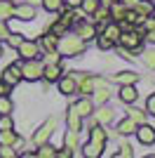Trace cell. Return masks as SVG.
<instances>
[{
	"label": "cell",
	"instance_id": "1",
	"mask_svg": "<svg viewBox=\"0 0 155 158\" xmlns=\"http://www.w3.org/2000/svg\"><path fill=\"white\" fill-rule=\"evenodd\" d=\"M59 52L66 54V57H78V54L85 52V47H87V40H82L80 35H71V33H64V38L57 43Z\"/></svg>",
	"mask_w": 155,
	"mask_h": 158
},
{
	"label": "cell",
	"instance_id": "2",
	"mask_svg": "<svg viewBox=\"0 0 155 158\" xmlns=\"http://www.w3.org/2000/svg\"><path fill=\"white\" fill-rule=\"evenodd\" d=\"M19 69H21V78L24 80L35 83V80L42 78V64L38 61V57H35V59H24V64H21Z\"/></svg>",
	"mask_w": 155,
	"mask_h": 158
},
{
	"label": "cell",
	"instance_id": "3",
	"mask_svg": "<svg viewBox=\"0 0 155 158\" xmlns=\"http://www.w3.org/2000/svg\"><path fill=\"white\" fill-rule=\"evenodd\" d=\"M54 127H57V120H54V118L45 120V123L38 127V132L33 135V144L40 146V144H45V142H50V137H52V132H54Z\"/></svg>",
	"mask_w": 155,
	"mask_h": 158
},
{
	"label": "cell",
	"instance_id": "4",
	"mask_svg": "<svg viewBox=\"0 0 155 158\" xmlns=\"http://www.w3.org/2000/svg\"><path fill=\"white\" fill-rule=\"evenodd\" d=\"M120 43H122V47H127V50H139L141 47V43H143V38H141V33L139 31H132V28H127V31H122L120 33Z\"/></svg>",
	"mask_w": 155,
	"mask_h": 158
},
{
	"label": "cell",
	"instance_id": "5",
	"mask_svg": "<svg viewBox=\"0 0 155 158\" xmlns=\"http://www.w3.org/2000/svg\"><path fill=\"white\" fill-rule=\"evenodd\" d=\"M17 52L21 54V59H35L40 54V47H38V43H33V40H21L19 45H17Z\"/></svg>",
	"mask_w": 155,
	"mask_h": 158
},
{
	"label": "cell",
	"instance_id": "6",
	"mask_svg": "<svg viewBox=\"0 0 155 158\" xmlns=\"http://www.w3.org/2000/svg\"><path fill=\"white\" fill-rule=\"evenodd\" d=\"M134 132H136V137H139V142H141L143 146H153L155 144V127L141 123V125H136Z\"/></svg>",
	"mask_w": 155,
	"mask_h": 158
},
{
	"label": "cell",
	"instance_id": "7",
	"mask_svg": "<svg viewBox=\"0 0 155 158\" xmlns=\"http://www.w3.org/2000/svg\"><path fill=\"white\" fill-rule=\"evenodd\" d=\"M14 19L19 21H33L35 19V7L31 5V2H21V5H14Z\"/></svg>",
	"mask_w": 155,
	"mask_h": 158
},
{
	"label": "cell",
	"instance_id": "8",
	"mask_svg": "<svg viewBox=\"0 0 155 158\" xmlns=\"http://www.w3.org/2000/svg\"><path fill=\"white\" fill-rule=\"evenodd\" d=\"M57 83H59V92L66 94V97H68V94H75V92H78V83H75V78H73L71 73H68V76H61Z\"/></svg>",
	"mask_w": 155,
	"mask_h": 158
},
{
	"label": "cell",
	"instance_id": "9",
	"mask_svg": "<svg viewBox=\"0 0 155 158\" xmlns=\"http://www.w3.org/2000/svg\"><path fill=\"white\" fill-rule=\"evenodd\" d=\"M2 80H5L7 85H12V87H14V85L21 80V69H19L17 64H10L5 71H2Z\"/></svg>",
	"mask_w": 155,
	"mask_h": 158
},
{
	"label": "cell",
	"instance_id": "10",
	"mask_svg": "<svg viewBox=\"0 0 155 158\" xmlns=\"http://www.w3.org/2000/svg\"><path fill=\"white\" fill-rule=\"evenodd\" d=\"M42 78L47 83H57L61 78V66L59 64H42Z\"/></svg>",
	"mask_w": 155,
	"mask_h": 158
},
{
	"label": "cell",
	"instance_id": "11",
	"mask_svg": "<svg viewBox=\"0 0 155 158\" xmlns=\"http://www.w3.org/2000/svg\"><path fill=\"white\" fill-rule=\"evenodd\" d=\"M66 123H68V127H71V130H78V132L82 130V116H80L73 106L66 111Z\"/></svg>",
	"mask_w": 155,
	"mask_h": 158
},
{
	"label": "cell",
	"instance_id": "12",
	"mask_svg": "<svg viewBox=\"0 0 155 158\" xmlns=\"http://www.w3.org/2000/svg\"><path fill=\"white\" fill-rule=\"evenodd\" d=\"M89 142H94V144H99V146H106V142H108V132L103 130L101 125L92 127V130H89Z\"/></svg>",
	"mask_w": 155,
	"mask_h": 158
},
{
	"label": "cell",
	"instance_id": "13",
	"mask_svg": "<svg viewBox=\"0 0 155 158\" xmlns=\"http://www.w3.org/2000/svg\"><path fill=\"white\" fill-rule=\"evenodd\" d=\"M73 109H75V111L85 118V116H89V113H92V109H94V102H92V99L85 94L80 102H75V104H73Z\"/></svg>",
	"mask_w": 155,
	"mask_h": 158
},
{
	"label": "cell",
	"instance_id": "14",
	"mask_svg": "<svg viewBox=\"0 0 155 158\" xmlns=\"http://www.w3.org/2000/svg\"><path fill=\"white\" fill-rule=\"evenodd\" d=\"M97 26H94V24H87V21H82V24H80V26H78V35H80V38L82 40H92V38H97Z\"/></svg>",
	"mask_w": 155,
	"mask_h": 158
},
{
	"label": "cell",
	"instance_id": "15",
	"mask_svg": "<svg viewBox=\"0 0 155 158\" xmlns=\"http://www.w3.org/2000/svg\"><path fill=\"white\" fill-rule=\"evenodd\" d=\"M136 97H139V92L134 90V85H122L120 87V99H122L125 104H134Z\"/></svg>",
	"mask_w": 155,
	"mask_h": 158
},
{
	"label": "cell",
	"instance_id": "16",
	"mask_svg": "<svg viewBox=\"0 0 155 158\" xmlns=\"http://www.w3.org/2000/svg\"><path fill=\"white\" fill-rule=\"evenodd\" d=\"M136 80H139V73L134 71H122L115 76V83H120V85H134Z\"/></svg>",
	"mask_w": 155,
	"mask_h": 158
},
{
	"label": "cell",
	"instance_id": "17",
	"mask_svg": "<svg viewBox=\"0 0 155 158\" xmlns=\"http://www.w3.org/2000/svg\"><path fill=\"white\" fill-rule=\"evenodd\" d=\"M12 14H14V2L12 0H0V21L12 19Z\"/></svg>",
	"mask_w": 155,
	"mask_h": 158
},
{
	"label": "cell",
	"instance_id": "18",
	"mask_svg": "<svg viewBox=\"0 0 155 158\" xmlns=\"http://www.w3.org/2000/svg\"><path fill=\"white\" fill-rule=\"evenodd\" d=\"M14 142H17V132L12 130H0V146H14Z\"/></svg>",
	"mask_w": 155,
	"mask_h": 158
},
{
	"label": "cell",
	"instance_id": "19",
	"mask_svg": "<svg viewBox=\"0 0 155 158\" xmlns=\"http://www.w3.org/2000/svg\"><path fill=\"white\" fill-rule=\"evenodd\" d=\"M33 156H38V158H54V156H57V149L45 142V144H40L38 151H33Z\"/></svg>",
	"mask_w": 155,
	"mask_h": 158
},
{
	"label": "cell",
	"instance_id": "20",
	"mask_svg": "<svg viewBox=\"0 0 155 158\" xmlns=\"http://www.w3.org/2000/svg\"><path fill=\"white\" fill-rule=\"evenodd\" d=\"M120 33H122V31H120V24H106V26H103V35H108L113 43H117Z\"/></svg>",
	"mask_w": 155,
	"mask_h": 158
},
{
	"label": "cell",
	"instance_id": "21",
	"mask_svg": "<svg viewBox=\"0 0 155 158\" xmlns=\"http://www.w3.org/2000/svg\"><path fill=\"white\" fill-rule=\"evenodd\" d=\"M136 130V123L132 118H125V120H120V125H117V132H120V135H132V132Z\"/></svg>",
	"mask_w": 155,
	"mask_h": 158
},
{
	"label": "cell",
	"instance_id": "22",
	"mask_svg": "<svg viewBox=\"0 0 155 158\" xmlns=\"http://www.w3.org/2000/svg\"><path fill=\"white\" fill-rule=\"evenodd\" d=\"M57 43H59V35H54V33H47V35L40 38V45L45 50H57Z\"/></svg>",
	"mask_w": 155,
	"mask_h": 158
},
{
	"label": "cell",
	"instance_id": "23",
	"mask_svg": "<svg viewBox=\"0 0 155 158\" xmlns=\"http://www.w3.org/2000/svg\"><path fill=\"white\" fill-rule=\"evenodd\" d=\"M97 120H99V125H108L110 120H113V111H110V109H106V106H103V109H99V111H97Z\"/></svg>",
	"mask_w": 155,
	"mask_h": 158
},
{
	"label": "cell",
	"instance_id": "24",
	"mask_svg": "<svg viewBox=\"0 0 155 158\" xmlns=\"http://www.w3.org/2000/svg\"><path fill=\"white\" fill-rule=\"evenodd\" d=\"M101 149H103V146H99V144H94V142H89V144L82 149V153H85L87 158H99V156H101Z\"/></svg>",
	"mask_w": 155,
	"mask_h": 158
},
{
	"label": "cell",
	"instance_id": "25",
	"mask_svg": "<svg viewBox=\"0 0 155 158\" xmlns=\"http://www.w3.org/2000/svg\"><path fill=\"white\" fill-rule=\"evenodd\" d=\"M127 116H129L132 120H134L136 125L146 123V111H143V109H129V111H127Z\"/></svg>",
	"mask_w": 155,
	"mask_h": 158
},
{
	"label": "cell",
	"instance_id": "26",
	"mask_svg": "<svg viewBox=\"0 0 155 158\" xmlns=\"http://www.w3.org/2000/svg\"><path fill=\"white\" fill-rule=\"evenodd\" d=\"M108 97H110L108 87H94V102H97V104H106Z\"/></svg>",
	"mask_w": 155,
	"mask_h": 158
},
{
	"label": "cell",
	"instance_id": "27",
	"mask_svg": "<svg viewBox=\"0 0 155 158\" xmlns=\"http://www.w3.org/2000/svg\"><path fill=\"white\" fill-rule=\"evenodd\" d=\"M64 144L68 146V149H75L78 146V130H71V127H68V132L64 135Z\"/></svg>",
	"mask_w": 155,
	"mask_h": 158
},
{
	"label": "cell",
	"instance_id": "28",
	"mask_svg": "<svg viewBox=\"0 0 155 158\" xmlns=\"http://www.w3.org/2000/svg\"><path fill=\"white\" fill-rule=\"evenodd\" d=\"M101 5L99 0H80V10H82L85 14H94V10Z\"/></svg>",
	"mask_w": 155,
	"mask_h": 158
},
{
	"label": "cell",
	"instance_id": "29",
	"mask_svg": "<svg viewBox=\"0 0 155 158\" xmlns=\"http://www.w3.org/2000/svg\"><path fill=\"white\" fill-rule=\"evenodd\" d=\"M12 99L7 97V94H0V113H12Z\"/></svg>",
	"mask_w": 155,
	"mask_h": 158
},
{
	"label": "cell",
	"instance_id": "30",
	"mask_svg": "<svg viewBox=\"0 0 155 158\" xmlns=\"http://www.w3.org/2000/svg\"><path fill=\"white\" fill-rule=\"evenodd\" d=\"M97 38H99V40H97V43H99V50H103V52H106V50H110V47L115 45V43H113L108 35H103V33H101V35L97 33Z\"/></svg>",
	"mask_w": 155,
	"mask_h": 158
},
{
	"label": "cell",
	"instance_id": "31",
	"mask_svg": "<svg viewBox=\"0 0 155 158\" xmlns=\"http://www.w3.org/2000/svg\"><path fill=\"white\" fill-rule=\"evenodd\" d=\"M14 127V120L10 113H0V130H12Z\"/></svg>",
	"mask_w": 155,
	"mask_h": 158
},
{
	"label": "cell",
	"instance_id": "32",
	"mask_svg": "<svg viewBox=\"0 0 155 158\" xmlns=\"http://www.w3.org/2000/svg\"><path fill=\"white\" fill-rule=\"evenodd\" d=\"M61 5H64V0H42V7L47 12H57Z\"/></svg>",
	"mask_w": 155,
	"mask_h": 158
},
{
	"label": "cell",
	"instance_id": "33",
	"mask_svg": "<svg viewBox=\"0 0 155 158\" xmlns=\"http://www.w3.org/2000/svg\"><path fill=\"white\" fill-rule=\"evenodd\" d=\"M66 31H68V26H66L64 21H54V26H52L50 33H54V35H64Z\"/></svg>",
	"mask_w": 155,
	"mask_h": 158
},
{
	"label": "cell",
	"instance_id": "34",
	"mask_svg": "<svg viewBox=\"0 0 155 158\" xmlns=\"http://www.w3.org/2000/svg\"><path fill=\"white\" fill-rule=\"evenodd\" d=\"M59 59H61V54L57 52V50H47V57H45V64H59Z\"/></svg>",
	"mask_w": 155,
	"mask_h": 158
},
{
	"label": "cell",
	"instance_id": "35",
	"mask_svg": "<svg viewBox=\"0 0 155 158\" xmlns=\"http://www.w3.org/2000/svg\"><path fill=\"white\" fill-rule=\"evenodd\" d=\"M14 156H17L14 146H0V158H14Z\"/></svg>",
	"mask_w": 155,
	"mask_h": 158
},
{
	"label": "cell",
	"instance_id": "36",
	"mask_svg": "<svg viewBox=\"0 0 155 158\" xmlns=\"http://www.w3.org/2000/svg\"><path fill=\"white\" fill-rule=\"evenodd\" d=\"M115 156L117 158H122V156L125 158H132V156H134V151H132V146H129V144H122V146H120V151H117Z\"/></svg>",
	"mask_w": 155,
	"mask_h": 158
},
{
	"label": "cell",
	"instance_id": "37",
	"mask_svg": "<svg viewBox=\"0 0 155 158\" xmlns=\"http://www.w3.org/2000/svg\"><path fill=\"white\" fill-rule=\"evenodd\" d=\"M21 40H24V38H21L19 33H10V35H7V43H10L12 47H17V45L21 43Z\"/></svg>",
	"mask_w": 155,
	"mask_h": 158
},
{
	"label": "cell",
	"instance_id": "38",
	"mask_svg": "<svg viewBox=\"0 0 155 158\" xmlns=\"http://www.w3.org/2000/svg\"><path fill=\"white\" fill-rule=\"evenodd\" d=\"M146 113L155 116V94H150V97H148V102H146Z\"/></svg>",
	"mask_w": 155,
	"mask_h": 158
},
{
	"label": "cell",
	"instance_id": "39",
	"mask_svg": "<svg viewBox=\"0 0 155 158\" xmlns=\"http://www.w3.org/2000/svg\"><path fill=\"white\" fill-rule=\"evenodd\" d=\"M143 61H146V66H150V69H155V52H146V57H143Z\"/></svg>",
	"mask_w": 155,
	"mask_h": 158
},
{
	"label": "cell",
	"instance_id": "40",
	"mask_svg": "<svg viewBox=\"0 0 155 158\" xmlns=\"http://www.w3.org/2000/svg\"><path fill=\"white\" fill-rule=\"evenodd\" d=\"M7 35H10V28L5 21H0V40H7Z\"/></svg>",
	"mask_w": 155,
	"mask_h": 158
},
{
	"label": "cell",
	"instance_id": "41",
	"mask_svg": "<svg viewBox=\"0 0 155 158\" xmlns=\"http://www.w3.org/2000/svg\"><path fill=\"white\" fill-rule=\"evenodd\" d=\"M7 92H12V85H7L5 80H0V94H7Z\"/></svg>",
	"mask_w": 155,
	"mask_h": 158
},
{
	"label": "cell",
	"instance_id": "42",
	"mask_svg": "<svg viewBox=\"0 0 155 158\" xmlns=\"http://www.w3.org/2000/svg\"><path fill=\"white\" fill-rule=\"evenodd\" d=\"M146 40H148V43H153V45H155V26L146 31Z\"/></svg>",
	"mask_w": 155,
	"mask_h": 158
},
{
	"label": "cell",
	"instance_id": "43",
	"mask_svg": "<svg viewBox=\"0 0 155 158\" xmlns=\"http://www.w3.org/2000/svg\"><path fill=\"white\" fill-rule=\"evenodd\" d=\"M57 156H61V158H71V156H73V149H68V146H66L64 151H57Z\"/></svg>",
	"mask_w": 155,
	"mask_h": 158
},
{
	"label": "cell",
	"instance_id": "44",
	"mask_svg": "<svg viewBox=\"0 0 155 158\" xmlns=\"http://www.w3.org/2000/svg\"><path fill=\"white\" fill-rule=\"evenodd\" d=\"M92 80H94V87H108V83L103 78H92Z\"/></svg>",
	"mask_w": 155,
	"mask_h": 158
},
{
	"label": "cell",
	"instance_id": "45",
	"mask_svg": "<svg viewBox=\"0 0 155 158\" xmlns=\"http://www.w3.org/2000/svg\"><path fill=\"white\" fill-rule=\"evenodd\" d=\"M99 2H103V5H106V7H110V5H113V2H117V0H99Z\"/></svg>",
	"mask_w": 155,
	"mask_h": 158
},
{
	"label": "cell",
	"instance_id": "46",
	"mask_svg": "<svg viewBox=\"0 0 155 158\" xmlns=\"http://www.w3.org/2000/svg\"><path fill=\"white\" fill-rule=\"evenodd\" d=\"M0 54H2V45H0Z\"/></svg>",
	"mask_w": 155,
	"mask_h": 158
}]
</instances>
